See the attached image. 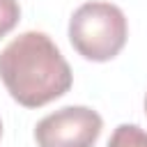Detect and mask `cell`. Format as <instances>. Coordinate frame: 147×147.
I'll use <instances>...</instances> for the list:
<instances>
[{
  "label": "cell",
  "mask_w": 147,
  "mask_h": 147,
  "mask_svg": "<svg viewBox=\"0 0 147 147\" xmlns=\"http://www.w3.org/2000/svg\"><path fill=\"white\" fill-rule=\"evenodd\" d=\"M103 129V119L87 106H64L34 126L37 147H94Z\"/></svg>",
  "instance_id": "3"
},
{
  "label": "cell",
  "mask_w": 147,
  "mask_h": 147,
  "mask_svg": "<svg viewBox=\"0 0 147 147\" xmlns=\"http://www.w3.org/2000/svg\"><path fill=\"white\" fill-rule=\"evenodd\" d=\"M0 136H2V122H0Z\"/></svg>",
  "instance_id": "6"
},
{
  "label": "cell",
  "mask_w": 147,
  "mask_h": 147,
  "mask_svg": "<svg viewBox=\"0 0 147 147\" xmlns=\"http://www.w3.org/2000/svg\"><path fill=\"white\" fill-rule=\"evenodd\" d=\"M145 110H147V96H145Z\"/></svg>",
  "instance_id": "7"
},
{
  "label": "cell",
  "mask_w": 147,
  "mask_h": 147,
  "mask_svg": "<svg viewBox=\"0 0 147 147\" xmlns=\"http://www.w3.org/2000/svg\"><path fill=\"white\" fill-rule=\"evenodd\" d=\"M106 147H147V131L136 124H119Z\"/></svg>",
  "instance_id": "4"
},
{
  "label": "cell",
  "mask_w": 147,
  "mask_h": 147,
  "mask_svg": "<svg viewBox=\"0 0 147 147\" xmlns=\"http://www.w3.org/2000/svg\"><path fill=\"white\" fill-rule=\"evenodd\" d=\"M126 34V16L113 2H85L69 18L71 46L92 62L113 60L124 48Z\"/></svg>",
  "instance_id": "2"
},
{
  "label": "cell",
  "mask_w": 147,
  "mask_h": 147,
  "mask_svg": "<svg viewBox=\"0 0 147 147\" xmlns=\"http://www.w3.org/2000/svg\"><path fill=\"white\" fill-rule=\"evenodd\" d=\"M0 78L11 99L41 108L71 87V67L46 32L28 30L0 51Z\"/></svg>",
  "instance_id": "1"
},
{
  "label": "cell",
  "mask_w": 147,
  "mask_h": 147,
  "mask_svg": "<svg viewBox=\"0 0 147 147\" xmlns=\"http://www.w3.org/2000/svg\"><path fill=\"white\" fill-rule=\"evenodd\" d=\"M21 18V7L16 0H0V39L16 28Z\"/></svg>",
  "instance_id": "5"
}]
</instances>
